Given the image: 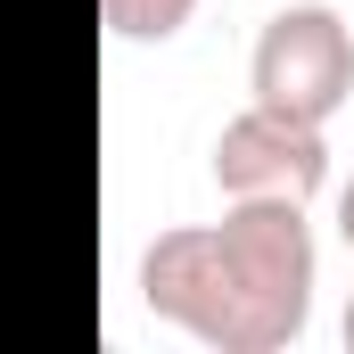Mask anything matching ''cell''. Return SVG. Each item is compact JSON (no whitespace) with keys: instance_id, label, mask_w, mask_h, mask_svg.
I'll list each match as a JSON object with an SVG mask.
<instances>
[{"instance_id":"obj_1","label":"cell","mask_w":354,"mask_h":354,"mask_svg":"<svg viewBox=\"0 0 354 354\" xmlns=\"http://www.w3.org/2000/svg\"><path fill=\"white\" fill-rule=\"evenodd\" d=\"M140 305L157 322H174L181 338H198L206 354H280L288 346L272 330V313L248 297L239 264L223 256L214 223H181V231L149 239V256H140Z\"/></svg>"},{"instance_id":"obj_2","label":"cell","mask_w":354,"mask_h":354,"mask_svg":"<svg viewBox=\"0 0 354 354\" xmlns=\"http://www.w3.org/2000/svg\"><path fill=\"white\" fill-rule=\"evenodd\" d=\"M248 91L264 107H280V115L330 124L354 99V25L330 0H288L280 17H264V33H256Z\"/></svg>"},{"instance_id":"obj_3","label":"cell","mask_w":354,"mask_h":354,"mask_svg":"<svg viewBox=\"0 0 354 354\" xmlns=\"http://www.w3.org/2000/svg\"><path fill=\"white\" fill-rule=\"evenodd\" d=\"M330 181V140L305 115H280L264 99H248L223 140H214V189L223 198H313Z\"/></svg>"},{"instance_id":"obj_4","label":"cell","mask_w":354,"mask_h":354,"mask_svg":"<svg viewBox=\"0 0 354 354\" xmlns=\"http://www.w3.org/2000/svg\"><path fill=\"white\" fill-rule=\"evenodd\" d=\"M115 41H174L181 25L198 17V0H99Z\"/></svg>"},{"instance_id":"obj_5","label":"cell","mask_w":354,"mask_h":354,"mask_svg":"<svg viewBox=\"0 0 354 354\" xmlns=\"http://www.w3.org/2000/svg\"><path fill=\"white\" fill-rule=\"evenodd\" d=\"M338 239L354 248V181H346V198H338Z\"/></svg>"},{"instance_id":"obj_6","label":"cell","mask_w":354,"mask_h":354,"mask_svg":"<svg viewBox=\"0 0 354 354\" xmlns=\"http://www.w3.org/2000/svg\"><path fill=\"white\" fill-rule=\"evenodd\" d=\"M346 354H354V297H346Z\"/></svg>"}]
</instances>
